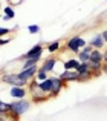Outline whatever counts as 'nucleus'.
Here are the masks:
<instances>
[{
  "label": "nucleus",
  "instance_id": "obj_1",
  "mask_svg": "<svg viewBox=\"0 0 107 121\" xmlns=\"http://www.w3.org/2000/svg\"><path fill=\"white\" fill-rule=\"evenodd\" d=\"M31 103L32 101H28L25 98L23 100H15L14 103H11V112L8 113V117L14 118V121H18V118L31 107Z\"/></svg>",
  "mask_w": 107,
  "mask_h": 121
},
{
  "label": "nucleus",
  "instance_id": "obj_2",
  "mask_svg": "<svg viewBox=\"0 0 107 121\" xmlns=\"http://www.w3.org/2000/svg\"><path fill=\"white\" fill-rule=\"evenodd\" d=\"M29 94H31V101L32 103H43V101L48 100V95L41 91L40 87V83L34 78V80L29 81Z\"/></svg>",
  "mask_w": 107,
  "mask_h": 121
},
{
  "label": "nucleus",
  "instance_id": "obj_3",
  "mask_svg": "<svg viewBox=\"0 0 107 121\" xmlns=\"http://www.w3.org/2000/svg\"><path fill=\"white\" fill-rule=\"evenodd\" d=\"M0 80L3 83H6V84H12V87H14V86H17V87H25V86L28 84L25 80H21V78L18 77V74H3L2 77H0Z\"/></svg>",
  "mask_w": 107,
  "mask_h": 121
},
{
  "label": "nucleus",
  "instance_id": "obj_4",
  "mask_svg": "<svg viewBox=\"0 0 107 121\" xmlns=\"http://www.w3.org/2000/svg\"><path fill=\"white\" fill-rule=\"evenodd\" d=\"M84 46H86V40L81 39L80 35H74L72 39L67 40V49L74 54H78Z\"/></svg>",
  "mask_w": 107,
  "mask_h": 121
},
{
  "label": "nucleus",
  "instance_id": "obj_5",
  "mask_svg": "<svg viewBox=\"0 0 107 121\" xmlns=\"http://www.w3.org/2000/svg\"><path fill=\"white\" fill-rule=\"evenodd\" d=\"M64 86H66V83L63 81L60 77H52V89H51V94H49V98L57 97Z\"/></svg>",
  "mask_w": 107,
  "mask_h": 121
},
{
  "label": "nucleus",
  "instance_id": "obj_6",
  "mask_svg": "<svg viewBox=\"0 0 107 121\" xmlns=\"http://www.w3.org/2000/svg\"><path fill=\"white\" fill-rule=\"evenodd\" d=\"M37 71H38V68H37V66H32V68L23 69L21 72H18V77H20L21 80H25L26 83H29L31 80H34V78H35Z\"/></svg>",
  "mask_w": 107,
  "mask_h": 121
},
{
  "label": "nucleus",
  "instance_id": "obj_7",
  "mask_svg": "<svg viewBox=\"0 0 107 121\" xmlns=\"http://www.w3.org/2000/svg\"><path fill=\"white\" fill-rule=\"evenodd\" d=\"M92 51H93V48L90 46V44H89V46L86 44V46L78 52V61H80V63H87V61H89V58H90Z\"/></svg>",
  "mask_w": 107,
  "mask_h": 121
},
{
  "label": "nucleus",
  "instance_id": "obj_8",
  "mask_svg": "<svg viewBox=\"0 0 107 121\" xmlns=\"http://www.w3.org/2000/svg\"><path fill=\"white\" fill-rule=\"evenodd\" d=\"M60 78H61L64 83H67V81H78L80 74H78L77 71H64V72L60 74Z\"/></svg>",
  "mask_w": 107,
  "mask_h": 121
},
{
  "label": "nucleus",
  "instance_id": "obj_9",
  "mask_svg": "<svg viewBox=\"0 0 107 121\" xmlns=\"http://www.w3.org/2000/svg\"><path fill=\"white\" fill-rule=\"evenodd\" d=\"M57 61H58V58H57V57H49V58H46L45 63L41 65V69H43L45 72H51V71H54Z\"/></svg>",
  "mask_w": 107,
  "mask_h": 121
},
{
  "label": "nucleus",
  "instance_id": "obj_10",
  "mask_svg": "<svg viewBox=\"0 0 107 121\" xmlns=\"http://www.w3.org/2000/svg\"><path fill=\"white\" fill-rule=\"evenodd\" d=\"M41 54H43V44H41V43H38V44H35L34 48H31V49L23 55V58H31V57L41 55Z\"/></svg>",
  "mask_w": 107,
  "mask_h": 121
},
{
  "label": "nucleus",
  "instance_id": "obj_11",
  "mask_svg": "<svg viewBox=\"0 0 107 121\" xmlns=\"http://www.w3.org/2000/svg\"><path fill=\"white\" fill-rule=\"evenodd\" d=\"M11 97L14 98V100H23V98L26 97V89L14 86V87H11Z\"/></svg>",
  "mask_w": 107,
  "mask_h": 121
},
{
  "label": "nucleus",
  "instance_id": "obj_12",
  "mask_svg": "<svg viewBox=\"0 0 107 121\" xmlns=\"http://www.w3.org/2000/svg\"><path fill=\"white\" fill-rule=\"evenodd\" d=\"M104 43H106V41H104V39H103L101 34H96V35L89 41V44L93 48V49H101V48H104Z\"/></svg>",
  "mask_w": 107,
  "mask_h": 121
},
{
  "label": "nucleus",
  "instance_id": "obj_13",
  "mask_svg": "<svg viewBox=\"0 0 107 121\" xmlns=\"http://www.w3.org/2000/svg\"><path fill=\"white\" fill-rule=\"evenodd\" d=\"M89 61H92V63H99V65H103V63H104V57H103V52H101L99 49H93V51H92V54H90Z\"/></svg>",
  "mask_w": 107,
  "mask_h": 121
},
{
  "label": "nucleus",
  "instance_id": "obj_14",
  "mask_svg": "<svg viewBox=\"0 0 107 121\" xmlns=\"http://www.w3.org/2000/svg\"><path fill=\"white\" fill-rule=\"evenodd\" d=\"M63 65H64V71H77L81 63L78 61V58H70L67 61H64Z\"/></svg>",
  "mask_w": 107,
  "mask_h": 121
},
{
  "label": "nucleus",
  "instance_id": "obj_15",
  "mask_svg": "<svg viewBox=\"0 0 107 121\" xmlns=\"http://www.w3.org/2000/svg\"><path fill=\"white\" fill-rule=\"evenodd\" d=\"M40 87H41V91L49 97V94H51V89H52V77H51V78H46L45 81H40Z\"/></svg>",
  "mask_w": 107,
  "mask_h": 121
},
{
  "label": "nucleus",
  "instance_id": "obj_16",
  "mask_svg": "<svg viewBox=\"0 0 107 121\" xmlns=\"http://www.w3.org/2000/svg\"><path fill=\"white\" fill-rule=\"evenodd\" d=\"M77 72L80 74V77H83V75H89V74H92V72H90V68H89V65H87V63H81V65H80V68L77 69Z\"/></svg>",
  "mask_w": 107,
  "mask_h": 121
},
{
  "label": "nucleus",
  "instance_id": "obj_17",
  "mask_svg": "<svg viewBox=\"0 0 107 121\" xmlns=\"http://www.w3.org/2000/svg\"><path fill=\"white\" fill-rule=\"evenodd\" d=\"M3 11H5L3 12V20H11V18H14L15 12H14V9H12V6H6Z\"/></svg>",
  "mask_w": 107,
  "mask_h": 121
},
{
  "label": "nucleus",
  "instance_id": "obj_18",
  "mask_svg": "<svg viewBox=\"0 0 107 121\" xmlns=\"http://www.w3.org/2000/svg\"><path fill=\"white\" fill-rule=\"evenodd\" d=\"M0 112H2L3 115H8V113L11 112V103H3V101H0Z\"/></svg>",
  "mask_w": 107,
  "mask_h": 121
},
{
  "label": "nucleus",
  "instance_id": "obj_19",
  "mask_svg": "<svg viewBox=\"0 0 107 121\" xmlns=\"http://www.w3.org/2000/svg\"><path fill=\"white\" fill-rule=\"evenodd\" d=\"M35 78H37V81L40 83V81H45L46 78H49V77H48V74H46V72L43 71L41 68H40L38 71H37V75H35Z\"/></svg>",
  "mask_w": 107,
  "mask_h": 121
},
{
  "label": "nucleus",
  "instance_id": "obj_20",
  "mask_svg": "<svg viewBox=\"0 0 107 121\" xmlns=\"http://www.w3.org/2000/svg\"><path fill=\"white\" fill-rule=\"evenodd\" d=\"M60 49V41H52V43H49L48 44V51L49 52H57V51Z\"/></svg>",
  "mask_w": 107,
  "mask_h": 121
},
{
  "label": "nucleus",
  "instance_id": "obj_21",
  "mask_svg": "<svg viewBox=\"0 0 107 121\" xmlns=\"http://www.w3.org/2000/svg\"><path fill=\"white\" fill-rule=\"evenodd\" d=\"M28 31H29V34H38L41 29H40L38 25H29V26H28Z\"/></svg>",
  "mask_w": 107,
  "mask_h": 121
},
{
  "label": "nucleus",
  "instance_id": "obj_22",
  "mask_svg": "<svg viewBox=\"0 0 107 121\" xmlns=\"http://www.w3.org/2000/svg\"><path fill=\"white\" fill-rule=\"evenodd\" d=\"M17 29V26L14 28V29H9V28H0V39H2L3 35H8V34H11L12 31H15Z\"/></svg>",
  "mask_w": 107,
  "mask_h": 121
},
{
  "label": "nucleus",
  "instance_id": "obj_23",
  "mask_svg": "<svg viewBox=\"0 0 107 121\" xmlns=\"http://www.w3.org/2000/svg\"><path fill=\"white\" fill-rule=\"evenodd\" d=\"M6 2H8L11 6H17V5H21L25 0H6Z\"/></svg>",
  "mask_w": 107,
  "mask_h": 121
},
{
  "label": "nucleus",
  "instance_id": "obj_24",
  "mask_svg": "<svg viewBox=\"0 0 107 121\" xmlns=\"http://www.w3.org/2000/svg\"><path fill=\"white\" fill-rule=\"evenodd\" d=\"M11 39H0V46H3V44H8Z\"/></svg>",
  "mask_w": 107,
  "mask_h": 121
},
{
  "label": "nucleus",
  "instance_id": "obj_25",
  "mask_svg": "<svg viewBox=\"0 0 107 121\" xmlns=\"http://www.w3.org/2000/svg\"><path fill=\"white\" fill-rule=\"evenodd\" d=\"M101 35H103V39H104V41L107 43V29H106V31H103V34H101Z\"/></svg>",
  "mask_w": 107,
  "mask_h": 121
},
{
  "label": "nucleus",
  "instance_id": "obj_26",
  "mask_svg": "<svg viewBox=\"0 0 107 121\" xmlns=\"http://www.w3.org/2000/svg\"><path fill=\"white\" fill-rule=\"evenodd\" d=\"M103 72L107 74V63H103Z\"/></svg>",
  "mask_w": 107,
  "mask_h": 121
},
{
  "label": "nucleus",
  "instance_id": "obj_27",
  "mask_svg": "<svg viewBox=\"0 0 107 121\" xmlns=\"http://www.w3.org/2000/svg\"><path fill=\"white\" fill-rule=\"evenodd\" d=\"M103 57H104V63H107V51H104V54H103Z\"/></svg>",
  "mask_w": 107,
  "mask_h": 121
},
{
  "label": "nucleus",
  "instance_id": "obj_28",
  "mask_svg": "<svg viewBox=\"0 0 107 121\" xmlns=\"http://www.w3.org/2000/svg\"><path fill=\"white\" fill-rule=\"evenodd\" d=\"M2 117H5V115H3V113H2V112H0V118H2Z\"/></svg>",
  "mask_w": 107,
  "mask_h": 121
}]
</instances>
